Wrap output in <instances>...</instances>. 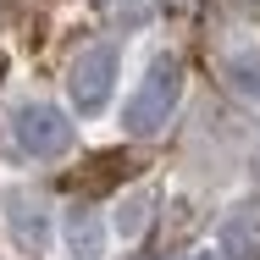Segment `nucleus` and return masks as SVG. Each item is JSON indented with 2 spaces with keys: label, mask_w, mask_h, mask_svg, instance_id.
I'll use <instances>...</instances> for the list:
<instances>
[{
  "label": "nucleus",
  "mask_w": 260,
  "mask_h": 260,
  "mask_svg": "<svg viewBox=\"0 0 260 260\" xmlns=\"http://www.w3.org/2000/svg\"><path fill=\"white\" fill-rule=\"evenodd\" d=\"M177 94H183V61H177V55H155V61L144 67L139 89L127 94L122 127H127L133 139H150V133H160V127L172 122V105H177Z\"/></svg>",
  "instance_id": "f257e3e1"
},
{
  "label": "nucleus",
  "mask_w": 260,
  "mask_h": 260,
  "mask_svg": "<svg viewBox=\"0 0 260 260\" xmlns=\"http://www.w3.org/2000/svg\"><path fill=\"white\" fill-rule=\"evenodd\" d=\"M111 83H116V45H89V50L72 55L67 67V94L83 116H100L111 100Z\"/></svg>",
  "instance_id": "7ed1b4c3"
},
{
  "label": "nucleus",
  "mask_w": 260,
  "mask_h": 260,
  "mask_svg": "<svg viewBox=\"0 0 260 260\" xmlns=\"http://www.w3.org/2000/svg\"><path fill=\"white\" fill-rule=\"evenodd\" d=\"M221 255L227 260H255V233H249V216H233L227 227H221Z\"/></svg>",
  "instance_id": "0eeeda50"
},
{
  "label": "nucleus",
  "mask_w": 260,
  "mask_h": 260,
  "mask_svg": "<svg viewBox=\"0 0 260 260\" xmlns=\"http://www.w3.org/2000/svg\"><path fill=\"white\" fill-rule=\"evenodd\" d=\"M67 249L78 260H100V249H105V227H100V216L89 205H72L67 210Z\"/></svg>",
  "instance_id": "39448f33"
},
{
  "label": "nucleus",
  "mask_w": 260,
  "mask_h": 260,
  "mask_svg": "<svg viewBox=\"0 0 260 260\" xmlns=\"http://www.w3.org/2000/svg\"><path fill=\"white\" fill-rule=\"evenodd\" d=\"M188 260H227V255H216V249H200V255H188Z\"/></svg>",
  "instance_id": "1a4fd4ad"
},
{
  "label": "nucleus",
  "mask_w": 260,
  "mask_h": 260,
  "mask_svg": "<svg viewBox=\"0 0 260 260\" xmlns=\"http://www.w3.org/2000/svg\"><path fill=\"white\" fill-rule=\"evenodd\" d=\"M150 205H155V194L150 188H133V194H122L116 200V233L133 244V238H144V227H150Z\"/></svg>",
  "instance_id": "423d86ee"
},
{
  "label": "nucleus",
  "mask_w": 260,
  "mask_h": 260,
  "mask_svg": "<svg viewBox=\"0 0 260 260\" xmlns=\"http://www.w3.org/2000/svg\"><path fill=\"white\" fill-rule=\"evenodd\" d=\"M0 210H6V233L22 255H45L50 244V216L39 205L34 188H0Z\"/></svg>",
  "instance_id": "20e7f679"
},
{
  "label": "nucleus",
  "mask_w": 260,
  "mask_h": 260,
  "mask_svg": "<svg viewBox=\"0 0 260 260\" xmlns=\"http://www.w3.org/2000/svg\"><path fill=\"white\" fill-rule=\"evenodd\" d=\"M11 133H17V144H22L34 160H61L67 150H72V116H67L61 105H50V100L17 105Z\"/></svg>",
  "instance_id": "f03ea898"
},
{
  "label": "nucleus",
  "mask_w": 260,
  "mask_h": 260,
  "mask_svg": "<svg viewBox=\"0 0 260 260\" xmlns=\"http://www.w3.org/2000/svg\"><path fill=\"white\" fill-rule=\"evenodd\" d=\"M227 78H233L244 94L260 100V50H233V55H227Z\"/></svg>",
  "instance_id": "6e6552de"
}]
</instances>
